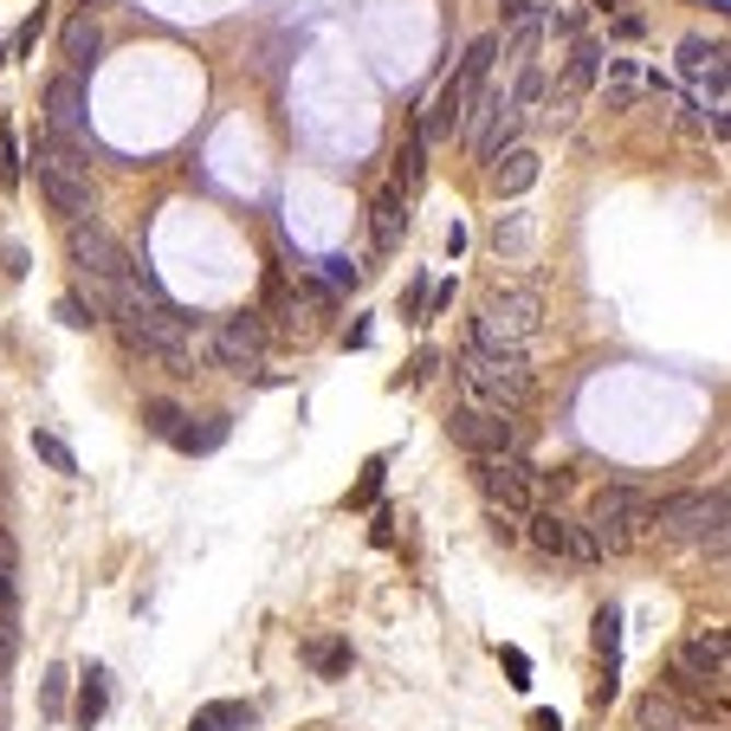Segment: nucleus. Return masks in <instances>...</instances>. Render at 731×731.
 <instances>
[{
  "label": "nucleus",
  "mask_w": 731,
  "mask_h": 731,
  "mask_svg": "<svg viewBox=\"0 0 731 731\" xmlns=\"http://www.w3.org/2000/svg\"><path fill=\"white\" fill-rule=\"evenodd\" d=\"M117 337H124L130 357H149V363H162L169 375H195V357H201V344H208L201 317H195V311H175L169 298H162V304H143V298H137V304L117 317Z\"/></svg>",
  "instance_id": "f257e3e1"
},
{
  "label": "nucleus",
  "mask_w": 731,
  "mask_h": 731,
  "mask_svg": "<svg viewBox=\"0 0 731 731\" xmlns=\"http://www.w3.org/2000/svg\"><path fill=\"white\" fill-rule=\"evenodd\" d=\"M453 375H460V388H466V402L473 408H492V415H518L524 402H531V363H524V350H479V344H460L453 350Z\"/></svg>",
  "instance_id": "f03ea898"
},
{
  "label": "nucleus",
  "mask_w": 731,
  "mask_h": 731,
  "mask_svg": "<svg viewBox=\"0 0 731 731\" xmlns=\"http://www.w3.org/2000/svg\"><path fill=\"white\" fill-rule=\"evenodd\" d=\"M33 175H39V195L53 201V214L66 220H91L97 214V195H91V162H78V149L53 130H39L33 143Z\"/></svg>",
  "instance_id": "7ed1b4c3"
},
{
  "label": "nucleus",
  "mask_w": 731,
  "mask_h": 731,
  "mask_svg": "<svg viewBox=\"0 0 731 731\" xmlns=\"http://www.w3.org/2000/svg\"><path fill=\"white\" fill-rule=\"evenodd\" d=\"M641 524H654V499H648L641 486H628V479H615V486H602V492L589 499V531H595V544H608V550H622Z\"/></svg>",
  "instance_id": "20e7f679"
},
{
  "label": "nucleus",
  "mask_w": 731,
  "mask_h": 731,
  "mask_svg": "<svg viewBox=\"0 0 731 731\" xmlns=\"http://www.w3.org/2000/svg\"><path fill=\"white\" fill-rule=\"evenodd\" d=\"M66 259H72V272H91V279H130V253H124V240L104 227V220H72L66 227Z\"/></svg>",
  "instance_id": "39448f33"
},
{
  "label": "nucleus",
  "mask_w": 731,
  "mask_h": 731,
  "mask_svg": "<svg viewBox=\"0 0 731 731\" xmlns=\"http://www.w3.org/2000/svg\"><path fill=\"white\" fill-rule=\"evenodd\" d=\"M660 531H673V537H699V544H712V537H726V486H699V492H673V499H660L654 506Z\"/></svg>",
  "instance_id": "423d86ee"
},
{
  "label": "nucleus",
  "mask_w": 731,
  "mask_h": 731,
  "mask_svg": "<svg viewBox=\"0 0 731 731\" xmlns=\"http://www.w3.org/2000/svg\"><path fill=\"white\" fill-rule=\"evenodd\" d=\"M266 344H272V330H266V317H259V311H246V317H227L214 337H208L214 363L233 369V375H259V363H266Z\"/></svg>",
  "instance_id": "0eeeda50"
},
{
  "label": "nucleus",
  "mask_w": 731,
  "mask_h": 731,
  "mask_svg": "<svg viewBox=\"0 0 731 731\" xmlns=\"http://www.w3.org/2000/svg\"><path fill=\"white\" fill-rule=\"evenodd\" d=\"M473 479H479V492L492 499V512H512L524 518L531 512V466L518 460V453H486V460H473Z\"/></svg>",
  "instance_id": "6e6552de"
},
{
  "label": "nucleus",
  "mask_w": 731,
  "mask_h": 731,
  "mask_svg": "<svg viewBox=\"0 0 731 731\" xmlns=\"http://www.w3.org/2000/svg\"><path fill=\"white\" fill-rule=\"evenodd\" d=\"M446 434L453 446H466L473 460H486V453H518V421L512 415H492V408H453L446 415Z\"/></svg>",
  "instance_id": "1a4fd4ad"
},
{
  "label": "nucleus",
  "mask_w": 731,
  "mask_h": 731,
  "mask_svg": "<svg viewBox=\"0 0 731 731\" xmlns=\"http://www.w3.org/2000/svg\"><path fill=\"white\" fill-rule=\"evenodd\" d=\"M602 66H608V53H602V39H570V59H564V78H557V91H550V124H564L577 104H583L589 91L602 84Z\"/></svg>",
  "instance_id": "9d476101"
},
{
  "label": "nucleus",
  "mask_w": 731,
  "mask_h": 731,
  "mask_svg": "<svg viewBox=\"0 0 731 731\" xmlns=\"http://www.w3.org/2000/svg\"><path fill=\"white\" fill-rule=\"evenodd\" d=\"M686 686H706L712 699H726V628H706L699 641H686L673 654V693Z\"/></svg>",
  "instance_id": "9b49d317"
},
{
  "label": "nucleus",
  "mask_w": 731,
  "mask_h": 731,
  "mask_svg": "<svg viewBox=\"0 0 731 731\" xmlns=\"http://www.w3.org/2000/svg\"><path fill=\"white\" fill-rule=\"evenodd\" d=\"M479 317L492 324V337H499V344L524 350V344L537 337V324H544V292H537V286H512V292L492 298V304H486Z\"/></svg>",
  "instance_id": "f8f14e48"
},
{
  "label": "nucleus",
  "mask_w": 731,
  "mask_h": 731,
  "mask_svg": "<svg viewBox=\"0 0 731 731\" xmlns=\"http://www.w3.org/2000/svg\"><path fill=\"white\" fill-rule=\"evenodd\" d=\"M39 130H53V137H66V143H84L91 137V111H84V78L78 72H59L46 84V124Z\"/></svg>",
  "instance_id": "ddd939ff"
},
{
  "label": "nucleus",
  "mask_w": 731,
  "mask_h": 731,
  "mask_svg": "<svg viewBox=\"0 0 731 731\" xmlns=\"http://www.w3.org/2000/svg\"><path fill=\"white\" fill-rule=\"evenodd\" d=\"M466 104H473V84L453 72L446 84H440V97L428 104V117L415 124V130H421V143H446V137H453V130L466 124Z\"/></svg>",
  "instance_id": "4468645a"
},
{
  "label": "nucleus",
  "mask_w": 731,
  "mask_h": 731,
  "mask_svg": "<svg viewBox=\"0 0 731 731\" xmlns=\"http://www.w3.org/2000/svg\"><path fill=\"white\" fill-rule=\"evenodd\" d=\"M369 220H375V253L388 259V253L402 246V233H408V188H395V182H388V188L375 195Z\"/></svg>",
  "instance_id": "2eb2a0df"
},
{
  "label": "nucleus",
  "mask_w": 731,
  "mask_h": 731,
  "mask_svg": "<svg viewBox=\"0 0 731 731\" xmlns=\"http://www.w3.org/2000/svg\"><path fill=\"white\" fill-rule=\"evenodd\" d=\"M59 53H66V72H78V78L97 66V53H104L97 13H78V20H66V33H59Z\"/></svg>",
  "instance_id": "dca6fc26"
},
{
  "label": "nucleus",
  "mask_w": 731,
  "mask_h": 731,
  "mask_svg": "<svg viewBox=\"0 0 731 731\" xmlns=\"http://www.w3.org/2000/svg\"><path fill=\"white\" fill-rule=\"evenodd\" d=\"M537 175H544L537 149H506V155L492 162V195H499V201H518V195H524Z\"/></svg>",
  "instance_id": "f3484780"
},
{
  "label": "nucleus",
  "mask_w": 731,
  "mask_h": 731,
  "mask_svg": "<svg viewBox=\"0 0 731 731\" xmlns=\"http://www.w3.org/2000/svg\"><path fill=\"white\" fill-rule=\"evenodd\" d=\"M227 434H233V421L227 415H208V421H195V415H182V428H175V453H220L227 446Z\"/></svg>",
  "instance_id": "a211bd4d"
},
{
  "label": "nucleus",
  "mask_w": 731,
  "mask_h": 731,
  "mask_svg": "<svg viewBox=\"0 0 731 731\" xmlns=\"http://www.w3.org/2000/svg\"><path fill=\"white\" fill-rule=\"evenodd\" d=\"M712 72H726V46L719 39H706V33H693V39H680V78H712Z\"/></svg>",
  "instance_id": "6ab92c4d"
},
{
  "label": "nucleus",
  "mask_w": 731,
  "mask_h": 731,
  "mask_svg": "<svg viewBox=\"0 0 731 731\" xmlns=\"http://www.w3.org/2000/svg\"><path fill=\"white\" fill-rule=\"evenodd\" d=\"M104 706H111V673H104V666H84V673H78V712L72 719L91 731L104 719Z\"/></svg>",
  "instance_id": "aec40b11"
},
{
  "label": "nucleus",
  "mask_w": 731,
  "mask_h": 731,
  "mask_svg": "<svg viewBox=\"0 0 731 731\" xmlns=\"http://www.w3.org/2000/svg\"><path fill=\"white\" fill-rule=\"evenodd\" d=\"M524 518H531V531H524V537H531L544 557H570V531H577L570 518H564V512H524Z\"/></svg>",
  "instance_id": "412c9836"
},
{
  "label": "nucleus",
  "mask_w": 731,
  "mask_h": 731,
  "mask_svg": "<svg viewBox=\"0 0 731 731\" xmlns=\"http://www.w3.org/2000/svg\"><path fill=\"white\" fill-rule=\"evenodd\" d=\"M602 72H608V111H635V97H641V66H635V59H608Z\"/></svg>",
  "instance_id": "4be33fe9"
},
{
  "label": "nucleus",
  "mask_w": 731,
  "mask_h": 731,
  "mask_svg": "<svg viewBox=\"0 0 731 731\" xmlns=\"http://www.w3.org/2000/svg\"><path fill=\"white\" fill-rule=\"evenodd\" d=\"M304 660H311L317 680H344L357 654H350V641H304Z\"/></svg>",
  "instance_id": "5701e85b"
},
{
  "label": "nucleus",
  "mask_w": 731,
  "mask_h": 731,
  "mask_svg": "<svg viewBox=\"0 0 731 731\" xmlns=\"http://www.w3.org/2000/svg\"><path fill=\"white\" fill-rule=\"evenodd\" d=\"M492 66H499V39H492V33H479V39L466 46V59H460V78L479 91V84H492Z\"/></svg>",
  "instance_id": "b1692460"
},
{
  "label": "nucleus",
  "mask_w": 731,
  "mask_h": 731,
  "mask_svg": "<svg viewBox=\"0 0 731 731\" xmlns=\"http://www.w3.org/2000/svg\"><path fill=\"white\" fill-rule=\"evenodd\" d=\"M201 719L214 731H253L259 726V712H253L246 699H214V706H201Z\"/></svg>",
  "instance_id": "393cba45"
},
{
  "label": "nucleus",
  "mask_w": 731,
  "mask_h": 731,
  "mask_svg": "<svg viewBox=\"0 0 731 731\" xmlns=\"http://www.w3.org/2000/svg\"><path fill=\"white\" fill-rule=\"evenodd\" d=\"M39 33H46V0L20 20V33L7 39V59H33V53H39Z\"/></svg>",
  "instance_id": "a878e982"
},
{
  "label": "nucleus",
  "mask_w": 731,
  "mask_h": 731,
  "mask_svg": "<svg viewBox=\"0 0 731 731\" xmlns=\"http://www.w3.org/2000/svg\"><path fill=\"white\" fill-rule=\"evenodd\" d=\"M33 453H39L53 473H78V453H72V446H66L59 434H53V428H33Z\"/></svg>",
  "instance_id": "bb28decb"
},
{
  "label": "nucleus",
  "mask_w": 731,
  "mask_h": 731,
  "mask_svg": "<svg viewBox=\"0 0 731 731\" xmlns=\"http://www.w3.org/2000/svg\"><path fill=\"white\" fill-rule=\"evenodd\" d=\"M589 641H595V654L615 666V654H622V608H595V635Z\"/></svg>",
  "instance_id": "cd10ccee"
},
{
  "label": "nucleus",
  "mask_w": 731,
  "mask_h": 731,
  "mask_svg": "<svg viewBox=\"0 0 731 731\" xmlns=\"http://www.w3.org/2000/svg\"><path fill=\"white\" fill-rule=\"evenodd\" d=\"M66 693H72V673H66V666H46V680H39V706H46V719H66Z\"/></svg>",
  "instance_id": "c85d7f7f"
},
{
  "label": "nucleus",
  "mask_w": 731,
  "mask_h": 731,
  "mask_svg": "<svg viewBox=\"0 0 731 731\" xmlns=\"http://www.w3.org/2000/svg\"><path fill=\"white\" fill-rule=\"evenodd\" d=\"M583 26H589L583 0H557V7H550V33H557V39H583Z\"/></svg>",
  "instance_id": "c756f323"
},
{
  "label": "nucleus",
  "mask_w": 731,
  "mask_h": 731,
  "mask_svg": "<svg viewBox=\"0 0 731 731\" xmlns=\"http://www.w3.org/2000/svg\"><path fill=\"white\" fill-rule=\"evenodd\" d=\"M537 39H544V20H518V26H512V46H506V59H512V66H531Z\"/></svg>",
  "instance_id": "7c9ffc66"
},
{
  "label": "nucleus",
  "mask_w": 731,
  "mask_h": 731,
  "mask_svg": "<svg viewBox=\"0 0 731 731\" xmlns=\"http://www.w3.org/2000/svg\"><path fill=\"white\" fill-rule=\"evenodd\" d=\"M143 428L155 440H175V428H182V408H175V402H143Z\"/></svg>",
  "instance_id": "2f4dec72"
},
{
  "label": "nucleus",
  "mask_w": 731,
  "mask_h": 731,
  "mask_svg": "<svg viewBox=\"0 0 731 731\" xmlns=\"http://www.w3.org/2000/svg\"><path fill=\"white\" fill-rule=\"evenodd\" d=\"M492 246H499V253H524V246H531V220L524 214H499V227H492Z\"/></svg>",
  "instance_id": "473e14b6"
},
{
  "label": "nucleus",
  "mask_w": 731,
  "mask_h": 731,
  "mask_svg": "<svg viewBox=\"0 0 731 731\" xmlns=\"http://www.w3.org/2000/svg\"><path fill=\"white\" fill-rule=\"evenodd\" d=\"M53 317H59L66 330H91V324H97V317H91V304H84L78 292H66V298H59V304H53Z\"/></svg>",
  "instance_id": "72a5a7b5"
},
{
  "label": "nucleus",
  "mask_w": 731,
  "mask_h": 731,
  "mask_svg": "<svg viewBox=\"0 0 731 731\" xmlns=\"http://www.w3.org/2000/svg\"><path fill=\"white\" fill-rule=\"evenodd\" d=\"M317 279H324V286H330V292H344V286H357V259H350V253H330V259H324V272H317Z\"/></svg>",
  "instance_id": "f704fd0d"
},
{
  "label": "nucleus",
  "mask_w": 731,
  "mask_h": 731,
  "mask_svg": "<svg viewBox=\"0 0 731 731\" xmlns=\"http://www.w3.org/2000/svg\"><path fill=\"white\" fill-rule=\"evenodd\" d=\"M382 473H388V460H382V453H375V460H369V466H363V486H357V492H350V512H363L369 499H375V492H382Z\"/></svg>",
  "instance_id": "c9c22d12"
},
{
  "label": "nucleus",
  "mask_w": 731,
  "mask_h": 731,
  "mask_svg": "<svg viewBox=\"0 0 731 731\" xmlns=\"http://www.w3.org/2000/svg\"><path fill=\"white\" fill-rule=\"evenodd\" d=\"M570 564H583V570H595V564H602V544H595V531H589V524H577V531H570Z\"/></svg>",
  "instance_id": "e433bc0d"
},
{
  "label": "nucleus",
  "mask_w": 731,
  "mask_h": 731,
  "mask_svg": "<svg viewBox=\"0 0 731 731\" xmlns=\"http://www.w3.org/2000/svg\"><path fill=\"white\" fill-rule=\"evenodd\" d=\"M421 155H428L421 130H408V149H402V182H395V188H415V182H421Z\"/></svg>",
  "instance_id": "4c0bfd02"
},
{
  "label": "nucleus",
  "mask_w": 731,
  "mask_h": 731,
  "mask_svg": "<svg viewBox=\"0 0 731 731\" xmlns=\"http://www.w3.org/2000/svg\"><path fill=\"white\" fill-rule=\"evenodd\" d=\"M0 188H20V143H13V130H0Z\"/></svg>",
  "instance_id": "58836bf2"
},
{
  "label": "nucleus",
  "mask_w": 731,
  "mask_h": 731,
  "mask_svg": "<svg viewBox=\"0 0 731 731\" xmlns=\"http://www.w3.org/2000/svg\"><path fill=\"white\" fill-rule=\"evenodd\" d=\"M673 719H680V712H673V699H666V693H648V699H641V726H673Z\"/></svg>",
  "instance_id": "ea45409f"
},
{
  "label": "nucleus",
  "mask_w": 731,
  "mask_h": 731,
  "mask_svg": "<svg viewBox=\"0 0 731 731\" xmlns=\"http://www.w3.org/2000/svg\"><path fill=\"white\" fill-rule=\"evenodd\" d=\"M0 272H7V279H26V246H20V240L0 246Z\"/></svg>",
  "instance_id": "a19ab883"
},
{
  "label": "nucleus",
  "mask_w": 731,
  "mask_h": 731,
  "mask_svg": "<svg viewBox=\"0 0 731 731\" xmlns=\"http://www.w3.org/2000/svg\"><path fill=\"white\" fill-rule=\"evenodd\" d=\"M20 615V589H13V570H0V622Z\"/></svg>",
  "instance_id": "79ce46f5"
},
{
  "label": "nucleus",
  "mask_w": 731,
  "mask_h": 731,
  "mask_svg": "<svg viewBox=\"0 0 731 731\" xmlns=\"http://www.w3.org/2000/svg\"><path fill=\"white\" fill-rule=\"evenodd\" d=\"M13 654H20V635H13V622H0V680L13 673Z\"/></svg>",
  "instance_id": "37998d69"
},
{
  "label": "nucleus",
  "mask_w": 731,
  "mask_h": 731,
  "mask_svg": "<svg viewBox=\"0 0 731 731\" xmlns=\"http://www.w3.org/2000/svg\"><path fill=\"white\" fill-rule=\"evenodd\" d=\"M446 304H453V279H446V286H428V304H421V324H428V317H440Z\"/></svg>",
  "instance_id": "c03bdc74"
},
{
  "label": "nucleus",
  "mask_w": 731,
  "mask_h": 731,
  "mask_svg": "<svg viewBox=\"0 0 731 731\" xmlns=\"http://www.w3.org/2000/svg\"><path fill=\"white\" fill-rule=\"evenodd\" d=\"M421 304H428V286L415 279V286H408V298H402V317H408V324H421Z\"/></svg>",
  "instance_id": "a18cd8bd"
},
{
  "label": "nucleus",
  "mask_w": 731,
  "mask_h": 731,
  "mask_svg": "<svg viewBox=\"0 0 731 731\" xmlns=\"http://www.w3.org/2000/svg\"><path fill=\"white\" fill-rule=\"evenodd\" d=\"M499 660H506V673H512V686H531V660L518 654V648H506V654H499Z\"/></svg>",
  "instance_id": "49530a36"
},
{
  "label": "nucleus",
  "mask_w": 731,
  "mask_h": 731,
  "mask_svg": "<svg viewBox=\"0 0 731 731\" xmlns=\"http://www.w3.org/2000/svg\"><path fill=\"white\" fill-rule=\"evenodd\" d=\"M434 363H440L434 350H421V357H415V363H408V382H428V375H434Z\"/></svg>",
  "instance_id": "de8ad7c7"
},
{
  "label": "nucleus",
  "mask_w": 731,
  "mask_h": 731,
  "mask_svg": "<svg viewBox=\"0 0 731 731\" xmlns=\"http://www.w3.org/2000/svg\"><path fill=\"white\" fill-rule=\"evenodd\" d=\"M395 537V512H375V531H369V544H388Z\"/></svg>",
  "instance_id": "09e8293b"
},
{
  "label": "nucleus",
  "mask_w": 731,
  "mask_h": 731,
  "mask_svg": "<svg viewBox=\"0 0 731 731\" xmlns=\"http://www.w3.org/2000/svg\"><path fill=\"white\" fill-rule=\"evenodd\" d=\"M506 20H512V26L518 20H537V0H506Z\"/></svg>",
  "instance_id": "8fccbe9b"
},
{
  "label": "nucleus",
  "mask_w": 731,
  "mask_h": 731,
  "mask_svg": "<svg viewBox=\"0 0 731 731\" xmlns=\"http://www.w3.org/2000/svg\"><path fill=\"white\" fill-rule=\"evenodd\" d=\"M0 570H13V544H7V531H0Z\"/></svg>",
  "instance_id": "3c124183"
},
{
  "label": "nucleus",
  "mask_w": 731,
  "mask_h": 731,
  "mask_svg": "<svg viewBox=\"0 0 731 731\" xmlns=\"http://www.w3.org/2000/svg\"><path fill=\"white\" fill-rule=\"evenodd\" d=\"M188 731H214V726H208V719H201V712H195V719H188Z\"/></svg>",
  "instance_id": "603ef678"
},
{
  "label": "nucleus",
  "mask_w": 731,
  "mask_h": 731,
  "mask_svg": "<svg viewBox=\"0 0 731 731\" xmlns=\"http://www.w3.org/2000/svg\"><path fill=\"white\" fill-rule=\"evenodd\" d=\"M97 7H111V0H84V13H97Z\"/></svg>",
  "instance_id": "864d4df0"
},
{
  "label": "nucleus",
  "mask_w": 731,
  "mask_h": 731,
  "mask_svg": "<svg viewBox=\"0 0 731 731\" xmlns=\"http://www.w3.org/2000/svg\"><path fill=\"white\" fill-rule=\"evenodd\" d=\"M0 66H7V46H0Z\"/></svg>",
  "instance_id": "5fc2aeb1"
}]
</instances>
